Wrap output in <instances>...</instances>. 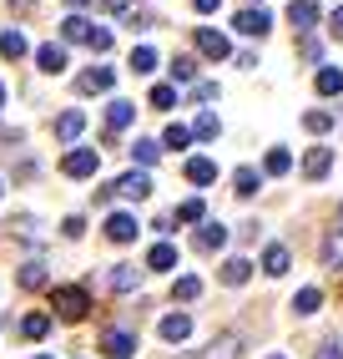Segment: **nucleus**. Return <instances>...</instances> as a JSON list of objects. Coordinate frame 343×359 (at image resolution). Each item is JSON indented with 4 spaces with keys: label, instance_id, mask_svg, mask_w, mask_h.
<instances>
[{
    "label": "nucleus",
    "instance_id": "obj_11",
    "mask_svg": "<svg viewBox=\"0 0 343 359\" xmlns=\"http://www.w3.org/2000/svg\"><path fill=\"white\" fill-rule=\"evenodd\" d=\"M328 167H333V152H328V147H313V152L303 157V177L318 182V177H328Z\"/></svg>",
    "mask_w": 343,
    "mask_h": 359
},
{
    "label": "nucleus",
    "instance_id": "obj_45",
    "mask_svg": "<svg viewBox=\"0 0 343 359\" xmlns=\"http://www.w3.org/2000/svg\"><path fill=\"white\" fill-rule=\"evenodd\" d=\"M66 6H76V11H81V6H91V0H66Z\"/></svg>",
    "mask_w": 343,
    "mask_h": 359
},
{
    "label": "nucleus",
    "instance_id": "obj_1",
    "mask_svg": "<svg viewBox=\"0 0 343 359\" xmlns=\"http://www.w3.org/2000/svg\"><path fill=\"white\" fill-rule=\"evenodd\" d=\"M51 309H56L66 324H81L86 309H91V294L81 289V283H61V289H51Z\"/></svg>",
    "mask_w": 343,
    "mask_h": 359
},
{
    "label": "nucleus",
    "instance_id": "obj_3",
    "mask_svg": "<svg viewBox=\"0 0 343 359\" xmlns=\"http://www.w3.org/2000/svg\"><path fill=\"white\" fill-rule=\"evenodd\" d=\"M197 51H202L207 61H227V56H232V46H227V36H223V31L197 26Z\"/></svg>",
    "mask_w": 343,
    "mask_h": 359
},
{
    "label": "nucleus",
    "instance_id": "obj_47",
    "mask_svg": "<svg viewBox=\"0 0 343 359\" xmlns=\"http://www.w3.org/2000/svg\"><path fill=\"white\" fill-rule=\"evenodd\" d=\"M267 359H283V354H267Z\"/></svg>",
    "mask_w": 343,
    "mask_h": 359
},
{
    "label": "nucleus",
    "instance_id": "obj_25",
    "mask_svg": "<svg viewBox=\"0 0 343 359\" xmlns=\"http://www.w3.org/2000/svg\"><path fill=\"white\" fill-rule=\"evenodd\" d=\"M26 51H31V46H26V36H20V31H6V36H0V56H6V61H20Z\"/></svg>",
    "mask_w": 343,
    "mask_h": 359
},
{
    "label": "nucleus",
    "instance_id": "obj_38",
    "mask_svg": "<svg viewBox=\"0 0 343 359\" xmlns=\"http://www.w3.org/2000/svg\"><path fill=\"white\" fill-rule=\"evenodd\" d=\"M192 137L212 142V137H217V116H212V111H202V116H197V127H192Z\"/></svg>",
    "mask_w": 343,
    "mask_h": 359
},
{
    "label": "nucleus",
    "instance_id": "obj_37",
    "mask_svg": "<svg viewBox=\"0 0 343 359\" xmlns=\"http://www.w3.org/2000/svg\"><path fill=\"white\" fill-rule=\"evenodd\" d=\"M303 127L308 132H328L333 127V111H303Z\"/></svg>",
    "mask_w": 343,
    "mask_h": 359
},
{
    "label": "nucleus",
    "instance_id": "obj_5",
    "mask_svg": "<svg viewBox=\"0 0 343 359\" xmlns=\"http://www.w3.org/2000/svg\"><path fill=\"white\" fill-rule=\"evenodd\" d=\"M111 187H116L121 198H132V203H141V198H152V177H146V172H127V177H116Z\"/></svg>",
    "mask_w": 343,
    "mask_h": 359
},
{
    "label": "nucleus",
    "instance_id": "obj_4",
    "mask_svg": "<svg viewBox=\"0 0 343 359\" xmlns=\"http://www.w3.org/2000/svg\"><path fill=\"white\" fill-rule=\"evenodd\" d=\"M102 354H106V359H132V354H136V339H132L127 329H106V334H102Z\"/></svg>",
    "mask_w": 343,
    "mask_h": 359
},
{
    "label": "nucleus",
    "instance_id": "obj_12",
    "mask_svg": "<svg viewBox=\"0 0 343 359\" xmlns=\"http://www.w3.org/2000/svg\"><path fill=\"white\" fill-rule=\"evenodd\" d=\"M61 36H66V41H81V46H91L96 26H91L86 15H66V20H61Z\"/></svg>",
    "mask_w": 343,
    "mask_h": 359
},
{
    "label": "nucleus",
    "instance_id": "obj_36",
    "mask_svg": "<svg viewBox=\"0 0 343 359\" xmlns=\"http://www.w3.org/2000/svg\"><path fill=\"white\" fill-rule=\"evenodd\" d=\"M146 102H152L157 111H167V107H177V86H152V97H146Z\"/></svg>",
    "mask_w": 343,
    "mask_h": 359
},
{
    "label": "nucleus",
    "instance_id": "obj_41",
    "mask_svg": "<svg viewBox=\"0 0 343 359\" xmlns=\"http://www.w3.org/2000/svg\"><path fill=\"white\" fill-rule=\"evenodd\" d=\"M102 6H106L111 15H132V0H102Z\"/></svg>",
    "mask_w": 343,
    "mask_h": 359
},
{
    "label": "nucleus",
    "instance_id": "obj_40",
    "mask_svg": "<svg viewBox=\"0 0 343 359\" xmlns=\"http://www.w3.org/2000/svg\"><path fill=\"white\" fill-rule=\"evenodd\" d=\"M61 233H66V238H81V233H86V223H81V218H66V223H61Z\"/></svg>",
    "mask_w": 343,
    "mask_h": 359
},
{
    "label": "nucleus",
    "instance_id": "obj_39",
    "mask_svg": "<svg viewBox=\"0 0 343 359\" xmlns=\"http://www.w3.org/2000/svg\"><path fill=\"white\" fill-rule=\"evenodd\" d=\"M172 76H177V81H192V76H197V61H192V56H177V61H172Z\"/></svg>",
    "mask_w": 343,
    "mask_h": 359
},
{
    "label": "nucleus",
    "instance_id": "obj_8",
    "mask_svg": "<svg viewBox=\"0 0 343 359\" xmlns=\"http://www.w3.org/2000/svg\"><path fill=\"white\" fill-rule=\"evenodd\" d=\"M111 81H116L111 66H91V71H81V76H76V91H111Z\"/></svg>",
    "mask_w": 343,
    "mask_h": 359
},
{
    "label": "nucleus",
    "instance_id": "obj_24",
    "mask_svg": "<svg viewBox=\"0 0 343 359\" xmlns=\"http://www.w3.org/2000/svg\"><path fill=\"white\" fill-rule=\"evenodd\" d=\"M127 66L136 71V76H152V71H157V51H152V46H132V61Z\"/></svg>",
    "mask_w": 343,
    "mask_h": 359
},
{
    "label": "nucleus",
    "instance_id": "obj_31",
    "mask_svg": "<svg viewBox=\"0 0 343 359\" xmlns=\"http://www.w3.org/2000/svg\"><path fill=\"white\" fill-rule=\"evenodd\" d=\"M46 329H51V314H26L20 319V334H26V339H46Z\"/></svg>",
    "mask_w": 343,
    "mask_h": 359
},
{
    "label": "nucleus",
    "instance_id": "obj_17",
    "mask_svg": "<svg viewBox=\"0 0 343 359\" xmlns=\"http://www.w3.org/2000/svg\"><path fill=\"white\" fill-rule=\"evenodd\" d=\"M146 269H157V273L177 269V248H172V243H152V248H146Z\"/></svg>",
    "mask_w": 343,
    "mask_h": 359
},
{
    "label": "nucleus",
    "instance_id": "obj_20",
    "mask_svg": "<svg viewBox=\"0 0 343 359\" xmlns=\"http://www.w3.org/2000/svg\"><path fill=\"white\" fill-rule=\"evenodd\" d=\"M223 243H227V228H223V223H202V228H197V248H202V253H217Z\"/></svg>",
    "mask_w": 343,
    "mask_h": 359
},
{
    "label": "nucleus",
    "instance_id": "obj_33",
    "mask_svg": "<svg viewBox=\"0 0 343 359\" xmlns=\"http://www.w3.org/2000/svg\"><path fill=\"white\" fill-rule=\"evenodd\" d=\"M207 218V208H202V198H187L182 208H177V223H202Z\"/></svg>",
    "mask_w": 343,
    "mask_h": 359
},
{
    "label": "nucleus",
    "instance_id": "obj_34",
    "mask_svg": "<svg viewBox=\"0 0 343 359\" xmlns=\"http://www.w3.org/2000/svg\"><path fill=\"white\" fill-rule=\"evenodd\" d=\"M318 304H323V294H318V289H298V299H293L298 314H318Z\"/></svg>",
    "mask_w": 343,
    "mask_h": 359
},
{
    "label": "nucleus",
    "instance_id": "obj_32",
    "mask_svg": "<svg viewBox=\"0 0 343 359\" xmlns=\"http://www.w3.org/2000/svg\"><path fill=\"white\" fill-rule=\"evenodd\" d=\"M187 142H192V127H182V122H172V127L162 132V147H177V152H182Z\"/></svg>",
    "mask_w": 343,
    "mask_h": 359
},
{
    "label": "nucleus",
    "instance_id": "obj_28",
    "mask_svg": "<svg viewBox=\"0 0 343 359\" xmlns=\"http://www.w3.org/2000/svg\"><path fill=\"white\" fill-rule=\"evenodd\" d=\"M197 294H202V278H192V273H182L177 283H172V299H177V304H192Z\"/></svg>",
    "mask_w": 343,
    "mask_h": 359
},
{
    "label": "nucleus",
    "instance_id": "obj_44",
    "mask_svg": "<svg viewBox=\"0 0 343 359\" xmlns=\"http://www.w3.org/2000/svg\"><path fill=\"white\" fill-rule=\"evenodd\" d=\"M217 6H223V0H192V11H202V15H207V11H217Z\"/></svg>",
    "mask_w": 343,
    "mask_h": 359
},
{
    "label": "nucleus",
    "instance_id": "obj_46",
    "mask_svg": "<svg viewBox=\"0 0 343 359\" xmlns=\"http://www.w3.org/2000/svg\"><path fill=\"white\" fill-rule=\"evenodd\" d=\"M0 102H6V86H0Z\"/></svg>",
    "mask_w": 343,
    "mask_h": 359
},
{
    "label": "nucleus",
    "instance_id": "obj_49",
    "mask_svg": "<svg viewBox=\"0 0 343 359\" xmlns=\"http://www.w3.org/2000/svg\"><path fill=\"white\" fill-rule=\"evenodd\" d=\"M338 212H343V208H338Z\"/></svg>",
    "mask_w": 343,
    "mask_h": 359
},
{
    "label": "nucleus",
    "instance_id": "obj_15",
    "mask_svg": "<svg viewBox=\"0 0 343 359\" xmlns=\"http://www.w3.org/2000/svg\"><path fill=\"white\" fill-rule=\"evenodd\" d=\"M106 289L111 294H132L136 289V269H132V263H116V269L106 273Z\"/></svg>",
    "mask_w": 343,
    "mask_h": 359
},
{
    "label": "nucleus",
    "instance_id": "obj_42",
    "mask_svg": "<svg viewBox=\"0 0 343 359\" xmlns=\"http://www.w3.org/2000/svg\"><path fill=\"white\" fill-rule=\"evenodd\" d=\"M328 31H333V36H338V41H343V6H338V11H333V15H328Z\"/></svg>",
    "mask_w": 343,
    "mask_h": 359
},
{
    "label": "nucleus",
    "instance_id": "obj_23",
    "mask_svg": "<svg viewBox=\"0 0 343 359\" xmlns=\"http://www.w3.org/2000/svg\"><path fill=\"white\" fill-rule=\"evenodd\" d=\"M323 269H343V228L323 238Z\"/></svg>",
    "mask_w": 343,
    "mask_h": 359
},
{
    "label": "nucleus",
    "instance_id": "obj_7",
    "mask_svg": "<svg viewBox=\"0 0 343 359\" xmlns=\"http://www.w3.org/2000/svg\"><path fill=\"white\" fill-rule=\"evenodd\" d=\"M136 233H141V228H136L132 212H111V218H106V238H111V243H132Z\"/></svg>",
    "mask_w": 343,
    "mask_h": 359
},
{
    "label": "nucleus",
    "instance_id": "obj_14",
    "mask_svg": "<svg viewBox=\"0 0 343 359\" xmlns=\"http://www.w3.org/2000/svg\"><path fill=\"white\" fill-rule=\"evenodd\" d=\"M288 263H293V253H288L283 243H267V253H262V273L283 278V273H288Z\"/></svg>",
    "mask_w": 343,
    "mask_h": 359
},
{
    "label": "nucleus",
    "instance_id": "obj_22",
    "mask_svg": "<svg viewBox=\"0 0 343 359\" xmlns=\"http://www.w3.org/2000/svg\"><path fill=\"white\" fill-rule=\"evenodd\" d=\"M313 86L323 91V97H338V91H343V71H338V66H318V76H313Z\"/></svg>",
    "mask_w": 343,
    "mask_h": 359
},
{
    "label": "nucleus",
    "instance_id": "obj_19",
    "mask_svg": "<svg viewBox=\"0 0 343 359\" xmlns=\"http://www.w3.org/2000/svg\"><path fill=\"white\" fill-rule=\"evenodd\" d=\"M81 127H86V111H61V116H56V137H61V142H76Z\"/></svg>",
    "mask_w": 343,
    "mask_h": 359
},
{
    "label": "nucleus",
    "instance_id": "obj_29",
    "mask_svg": "<svg viewBox=\"0 0 343 359\" xmlns=\"http://www.w3.org/2000/svg\"><path fill=\"white\" fill-rule=\"evenodd\" d=\"M293 167V157H288V147H267V157H262V172H273V177H283Z\"/></svg>",
    "mask_w": 343,
    "mask_h": 359
},
{
    "label": "nucleus",
    "instance_id": "obj_16",
    "mask_svg": "<svg viewBox=\"0 0 343 359\" xmlns=\"http://www.w3.org/2000/svg\"><path fill=\"white\" fill-rule=\"evenodd\" d=\"M288 20H293L298 31H313V26H318V6H313V0H293V6H288Z\"/></svg>",
    "mask_w": 343,
    "mask_h": 359
},
{
    "label": "nucleus",
    "instance_id": "obj_35",
    "mask_svg": "<svg viewBox=\"0 0 343 359\" xmlns=\"http://www.w3.org/2000/svg\"><path fill=\"white\" fill-rule=\"evenodd\" d=\"M20 289H46V269L41 263H26V269H20Z\"/></svg>",
    "mask_w": 343,
    "mask_h": 359
},
{
    "label": "nucleus",
    "instance_id": "obj_21",
    "mask_svg": "<svg viewBox=\"0 0 343 359\" xmlns=\"http://www.w3.org/2000/svg\"><path fill=\"white\" fill-rule=\"evenodd\" d=\"M187 334H192V319H187V314H167V319H162V339H167V344H182Z\"/></svg>",
    "mask_w": 343,
    "mask_h": 359
},
{
    "label": "nucleus",
    "instance_id": "obj_6",
    "mask_svg": "<svg viewBox=\"0 0 343 359\" xmlns=\"http://www.w3.org/2000/svg\"><path fill=\"white\" fill-rule=\"evenodd\" d=\"M232 26L242 31V36H267V26H273V15H267V11H237V20H232Z\"/></svg>",
    "mask_w": 343,
    "mask_h": 359
},
{
    "label": "nucleus",
    "instance_id": "obj_9",
    "mask_svg": "<svg viewBox=\"0 0 343 359\" xmlns=\"http://www.w3.org/2000/svg\"><path fill=\"white\" fill-rule=\"evenodd\" d=\"M36 66L46 71V76H61V71H66V46H41V51H36Z\"/></svg>",
    "mask_w": 343,
    "mask_h": 359
},
{
    "label": "nucleus",
    "instance_id": "obj_2",
    "mask_svg": "<svg viewBox=\"0 0 343 359\" xmlns=\"http://www.w3.org/2000/svg\"><path fill=\"white\" fill-rule=\"evenodd\" d=\"M96 167H102L96 147H71L66 162H61V172H66V177H96Z\"/></svg>",
    "mask_w": 343,
    "mask_h": 359
},
{
    "label": "nucleus",
    "instance_id": "obj_48",
    "mask_svg": "<svg viewBox=\"0 0 343 359\" xmlns=\"http://www.w3.org/2000/svg\"><path fill=\"white\" fill-rule=\"evenodd\" d=\"M36 359H46V354H36Z\"/></svg>",
    "mask_w": 343,
    "mask_h": 359
},
{
    "label": "nucleus",
    "instance_id": "obj_27",
    "mask_svg": "<svg viewBox=\"0 0 343 359\" xmlns=\"http://www.w3.org/2000/svg\"><path fill=\"white\" fill-rule=\"evenodd\" d=\"M237 354H242L237 334H223V339H212V349H207V359H237Z\"/></svg>",
    "mask_w": 343,
    "mask_h": 359
},
{
    "label": "nucleus",
    "instance_id": "obj_30",
    "mask_svg": "<svg viewBox=\"0 0 343 359\" xmlns=\"http://www.w3.org/2000/svg\"><path fill=\"white\" fill-rule=\"evenodd\" d=\"M132 157H136L141 167H152V162L162 157V147H157V142H152V137H136V142H132Z\"/></svg>",
    "mask_w": 343,
    "mask_h": 359
},
{
    "label": "nucleus",
    "instance_id": "obj_10",
    "mask_svg": "<svg viewBox=\"0 0 343 359\" xmlns=\"http://www.w3.org/2000/svg\"><path fill=\"white\" fill-rule=\"evenodd\" d=\"M132 122H136V107H132V102H111V107H106V132H111V137L127 132Z\"/></svg>",
    "mask_w": 343,
    "mask_h": 359
},
{
    "label": "nucleus",
    "instance_id": "obj_18",
    "mask_svg": "<svg viewBox=\"0 0 343 359\" xmlns=\"http://www.w3.org/2000/svg\"><path fill=\"white\" fill-rule=\"evenodd\" d=\"M248 278H253V263L248 258H227L223 263V283H227V289H242Z\"/></svg>",
    "mask_w": 343,
    "mask_h": 359
},
{
    "label": "nucleus",
    "instance_id": "obj_43",
    "mask_svg": "<svg viewBox=\"0 0 343 359\" xmlns=\"http://www.w3.org/2000/svg\"><path fill=\"white\" fill-rule=\"evenodd\" d=\"M318 359H343V339H333V344H323V354Z\"/></svg>",
    "mask_w": 343,
    "mask_h": 359
},
{
    "label": "nucleus",
    "instance_id": "obj_13",
    "mask_svg": "<svg viewBox=\"0 0 343 359\" xmlns=\"http://www.w3.org/2000/svg\"><path fill=\"white\" fill-rule=\"evenodd\" d=\"M187 182H197V187L217 182V162L212 157H187Z\"/></svg>",
    "mask_w": 343,
    "mask_h": 359
},
{
    "label": "nucleus",
    "instance_id": "obj_26",
    "mask_svg": "<svg viewBox=\"0 0 343 359\" xmlns=\"http://www.w3.org/2000/svg\"><path fill=\"white\" fill-rule=\"evenodd\" d=\"M258 182H262V177L253 172V167H237V172H232V193H237V198H253Z\"/></svg>",
    "mask_w": 343,
    "mask_h": 359
}]
</instances>
